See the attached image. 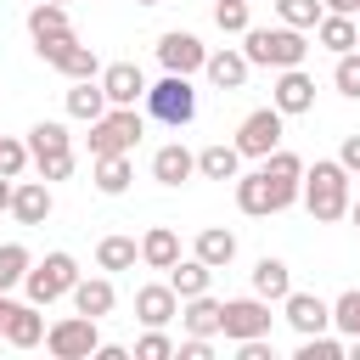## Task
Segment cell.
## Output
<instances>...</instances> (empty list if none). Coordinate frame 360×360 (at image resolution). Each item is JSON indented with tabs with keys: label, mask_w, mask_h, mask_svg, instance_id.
<instances>
[{
	"label": "cell",
	"mask_w": 360,
	"mask_h": 360,
	"mask_svg": "<svg viewBox=\"0 0 360 360\" xmlns=\"http://www.w3.org/2000/svg\"><path fill=\"white\" fill-rule=\"evenodd\" d=\"M135 259H141V242L135 236H101L96 242V264L101 270H135Z\"/></svg>",
	"instance_id": "32"
},
{
	"label": "cell",
	"mask_w": 360,
	"mask_h": 360,
	"mask_svg": "<svg viewBox=\"0 0 360 360\" xmlns=\"http://www.w3.org/2000/svg\"><path fill=\"white\" fill-rule=\"evenodd\" d=\"M68 298H73V309H79V315H90V321L112 315V304H118V292H112V281H107V276H79Z\"/></svg>",
	"instance_id": "17"
},
{
	"label": "cell",
	"mask_w": 360,
	"mask_h": 360,
	"mask_svg": "<svg viewBox=\"0 0 360 360\" xmlns=\"http://www.w3.org/2000/svg\"><path fill=\"white\" fill-rule=\"evenodd\" d=\"M22 169H28V141L0 135V174H6V180H22Z\"/></svg>",
	"instance_id": "41"
},
{
	"label": "cell",
	"mask_w": 360,
	"mask_h": 360,
	"mask_svg": "<svg viewBox=\"0 0 360 360\" xmlns=\"http://www.w3.org/2000/svg\"><path fill=\"white\" fill-rule=\"evenodd\" d=\"M158 62H163V73H202V62H208V45L197 39V34H186V28H169V34H158Z\"/></svg>",
	"instance_id": "9"
},
{
	"label": "cell",
	"mask_w": 360,
	"mask_h": 360,
	"mask_svg": "<svg viewBox=\"0 0 360 360\" xmlns=\"http://www.w3.org/2000/svg\"><path fill=\"white\" fill-rule=\"evenodd\" d=\"M96 343H101V332H96L90 315H62V321L45 326V349H51L56 360H90Z\"/></svg>",
	"instance_id": "6"
},
{
	"label": "cell",
	"mask_w": 360,
	"mask_h": 360,
	"mask_svg": "<svg viewBox=\"0 0 360 360\" xmlns=\"http://www.w3.org/2000/svg\"><path fill=\"white\" fill-rule=\"evenodd\" d=\"M73 281H79V259L73 253H45L39 264H28V276H22V292H28V304H56V298H68L73 292Z\"/></svg>",
	"instance_id": "4"
},
{
	"label": "cell",
	"mask_w": 360,
	"mask_h": 360,
	"mask_svg": "<svg viewBox=\"0 0 360 360\" xmlns=\"http://www.w3.org/2000/svg\"><path fill=\"white\" fill-rule=\"evenodd\" d=\"M174 354H180V360H214V343H208V338H191V332H186V343H174Z\"/></svg>",
	"instance_id": "43"
},
{
	"label": "cell",
	"mask_w": 360,
	"mask_h": 360,
	"mask_svg": "<svg viewBox=\"0 0 360 360\" xmlns=\"http://www.w3.org/2000/svg\"><path fill=\"white\" fill-rule=\"evenodd\" d=\"M208 281H214V270H208L197 253L169 264V287H174V298H197V292H208Z\"/></svg>",
	"instance_id": "29"
},
{
	"label": "cell",
	"mask_w": 360,
	"mask_h": 360,
	"mask_svg": "<svg viewBox=\"0 0 360 360\" xmlns=\"http://www.w3.org/2000/svg\"><path fill=\"white\" fill-rule=\"evenodd\" d=\"M135 360H174V338H169L163 326H146V332L135 338Z\"/></svg>",
	"instance_id": "38"
},
{
	"label": "cell",
	"mask_w": 360,
	"mask_h": 360,
	"mask_svg": "<svg viewBox=\"0 0 360 360\" xmlns=\"http://www.w3.org/2000/svg\"><path fill=\"white\" fill-rule=\"evenodd\" d=\"M242 56H248V68H304V56H309V39H304V28H248L242 34Z\"/></svg>",
	"instance_id": "2"
},
{
	"label": "cell",
	"mask_w": 360,
	"mask_h": 360,
	"mask_svg": "<svg viewBox=\"0 0 360 360\" xmlns=\"http://www.w3.org/2000/svg\"><path fill=\"white\" fill-rule=\"evenodd\" d=\"M96 191L101 197H124L129 191V180H135V163H129V152H107V158H96Z\"/></svg>",
	"instance_id": "21"
},
{
	"label": "cell",
	"mask_w": 360,
	"mask_h": 360,
	"mask_svg": "<svg viewBox=\"0 0 360 360\" xmlns=\"http://www.w3.org/2000/svg\"><path fill=\"white\" fill-rule=\"evenodd\" d=\"M174 315H180V298H174L169 281H146V287H135V321H141V326H169Z\"/></svg>",
	"instance_id": "14"
},
{
	"label": "cell",
	"mask_w": 360,
	"mask_h": 360,
	"mask_svg": "<svg viewBox=\"0 0 360 360\" xmlns=\"http://www.w3.org/2000/svg\"><path fill=\"white\" fill-rule=\"evenodd\" d=\"M349 169L338 163V158H321L315 169H304V186H298V197H304V208L321 219V225H332V219H343L349 214Z\"/></svg>",
	"instance_id": "1"
},
{
	"label": "cell",
	"mask_w": 360,
	"mask_h": 360,
	"mask_svg": "<svg viewBox=\"0 0 360 360\" xmlns=\"http://www.w3.org/2000/svg\"><path fill=\"white\" fill-rule=\"evenodd\" d=\"M191 253H197L208 270H225V264L236 259V231H225V225H208V231H197Z\"/></svg>",
	"instance_id": "23"
},
{
	"label": "cell",
	"mask_w": 360,
	"mask_h": 360,
	"mask_svg": "<svg viewBox=\"0 0 360 360\" xmlns=\"http://www.w3.org/2000/svg\"><path fill=\"white\" fill-rule=\"evenodd\" d=\"M259 163H264V180H270L276 208H292V202H298V186H304V158L287 152V146H276V152L259 158Z\"/></svg>",
	"instance_id": "10"
},
{
	"label": "cell",
	"mask_w": 360,
	"mask_h": 360,
	"mask_svg": "<svg viewBox=\"0 0 360 360\" xmlns=\"http://www.w3.org/2000/svg\"><path fill=\"white\" fill-rule=\"evenodd\" d=\"M253 292H259L264 304H281V298L292 292V270H287L281 259H270V253H264V259L253 264Z\"/></svg>",
	"instance_id": "27"
},
{
	"label": "cell",
	"mask_w": 360,
	"mask_h": 360,
	"mask_svg": "<svg viewBox=\"0 0 360 360\" xmlns=\"http://www.w3.org/2000/svg\"><path fill=\"white\" fill-rule=\"evenodd\" d=\"M146 135L141 112L135 107H107L96 124H90V158H107V152H135Z\"/></svg>",
	"instance_id": "5"
},
{
	"label": "cell",
	"mask_w": 360,
	"mask_h": 360,
	"mask_svg": "<svg viewBox=\"0 0 360 360\" xmlns=\"http://www.w3.org/2000/svg\"><path fill=\"white\" fill-rule=\"evenodd\" d=\"M56 6H68V0H56Z\"/></svg>",
	"instance_id": "52"
},
{
	"label": "cell",
	"mask_w": 360,
	"mask_h": 360,
	"mask_svg": "<svg viewBox=\"0 0 360 360\" xmlns=\"http://www.w3.org/2000/svg\"><path fill=\"white\" fill-rule=\"evenodd\" d=\"M28 34H34V39H51V34H73V28H68V6H56V0H39V6L28 11Z\"/></svg>",
	"instance_id": "33"
},
{
	"label": "cell",
	"mask_w": 360,
	"mask_h": 360,
	"mask_svg": "<svg viewBox=\"0 0 360 360\" xmlns=\"http://www.w3.org/2000/svg\"><path fill=\"white\" fill-rule=\"evenodd\" d=\"M51 208H56V197H51L45 180H11V208H6V214H11L17 225H45Z\"/></svg>",
	"instance_id": "12"
},
{
	"label": "cell",
	"mask_w": 360,
	"mask_h": 360,
	"mask_svg": "<svg viewBox=\"0 0 360 360\" xmlns=\"http://www.w3.org/2000/svg\"><path fill=\"white\" fill-rule=\"evenodd\" d=\"M214 22H219V34H248L253 28L248 0H214Z\"/></svg>",
	"instance_id": "37"
},
{
	"label": "cell",
	"mask_w": 360,
	"mask_h": 360,
	"mask_svg": "<svg viewBox=\"0 0 360 360\" xmlns=\"http://www.w3.org/2000/svg\"><path fill=\"white\" fill-rule=\"evenodd\" d=\"M292 360H343V343L338 338H326V332H309L304 343H298V354Z\"/></svg>",
	"instance_id": "40"
},
{
	"label": "cell",
	"mask_w": 360,
	"mask_h": 360,
	"mask_svg": "<svg viewBox=\"0 0 360 360\" xmlns=\"http://www.w3.org/2000/svg\"><path fill=\"white\" fill-rule=\"evenodd\" d=\"M191 174H197V152H186L180 141H169V146L152 152V180L158 186H186Z\"/></svg>",
	"instance_id": "16"
},
{
	"label": "cell",
	"mask_w": 360,
	"mask_h": 360,
	"mask_svg": "<svg viewBox=\"0 0 360 360\" xmlns=\"http://www.w3.org/2000/svg\"><path fill=\"white\" fill-rule=\"evenodd\" d=\"M11 309H17V304H11L6 292H0V332H6V321H11Z\"/></svg>",
	"instance_id": "48"
},
{
	"label": "cell",
	"mask_w": 360,
	"mask_h": 360,
	"mask_svg": "<svg viewBox=\"0 0 360 360\" xmlns=\"http://www.w3.org/2000/svg\"><path fill=\"white\" fill-rule=\"evenodd\" d=\"M332 84H338V96H349V101H360V45L338 56V68H332Z\"/></svg>",
	"instance_id": "36"
},
{
	"label": "cell",
	"mask_w": 360,
	"mask_h": 360,
	"mask_svg": "<svg viewBox=\"0 0 360 360\" xmlns=\"http://www.w3.org/2000/svg\"><path fill=\"white\" fill-rule=\"evenodd\" d=\"M146 112L158 118V124H169V129H186L191 118H197V90H191V79L186 73H163L158 84H146Z\"/></svg>",
	"instance_id": "3"
},
{
	"label": "cell",
	"mask_w": 360,
	"mask_h": 360,
	"mask_svg": "<svg viewBox=\"0 0 360 360\" xmlns=\"http://www.w3.org/2000/svg\"><path fill=\"white\" fill-rule=\"evenodd\" d=\"M321 6H326V11H338V17H354V11H360V0H321Z\"/></svg>",
	"instance_id": "46"
},
{
	"label": "cell",
	"mask_w": 360,
	"mask_h": 360,
	"mask_svg": "<svg viewBox=\"0 0 360 360\" xmlns=\"http://www.w3.org/2000/svg\"><path fill=\"white\" fill-rule=\"evenodd\" d=\"M321 11H326L321 0H276V17H281L287 28H315Z\"/></svg>",
	"instance_id": "35"
},
{
	"label": "cell",
	"mask_w": 360,
	"mask_h": 360,
	"mask_svg": "<svg viewBox=\"0 0 360 360\" xmlns=\"http://www.w3.org/2000/svg\"><path fill=\"white\" fill-rule=\"evenodd\" d=\"M135 6H158V0H135Z\"/></svg>",
	"instance_id": "51"
},
{
	"label": "cell",
	"mask_w": 360,
	"mask_h": 360,
	"mask_svg": "<svg viewBox=\"0 0 360 360\" xmlns=\"http://www.w3.org/2000/svg\"><path fill=\"white\" fill-rule=\"evenodd\" d=\"M354 360H360V338H354Z\"/></svg>",
	"instance_id": "50"
},
{
	"label": "cell",
	"mask_w": 360,
	"mask_h": 360,
	"mask_svg": "<svg viewBox=\"0 0 360 360\" xmlns=\"http://www.w3.org/2000/svg\"><path fill=\"white\" fill-rule=\"evenodd\" d=\"M236 208H242V214H253V219H264V214H281V208H276V197H270V180H264V169H253V174H236Z\"/></svg>",
	"instance_id": "22"
},
{
	"label": "cell",
	"mask_w": 360,
	"mask_h": 360,
	"mask_svg": "<svg viewBox=\"0 0 360 360\" xmlns=\"http://www.w3.org/2000/svg\"><path fill=\"white\" fill-rule=\"evenodd\" d=\"M202 73H208L219 90H242V84H248V56H242V51H231V45H225V51H208Z\"/></svg>",
	"instance_id": "26"
},
{
	"label": "cell",
	"mask_w": 360,
	"mask_h": 360,
	"mask_svg": "<svg viewBox=\"0 0 360 360\" xmlns=\"http://www.w3.org/2000/svg\"><path fill=\"white\" fill-rule=\"evenodd\" d=\"M68 152H73V135H68V124H56V118H39V124L28 129V163L68 158Z\"/></svg>",
	"instance_id": "18"
},
{
	"label": "cell",
	"mask_w": 360,
	"mask_h": 360,
	"mask_svg": "<svg viewBox=\"0 0 360 360\" xmlns=\"http://www.w3.org/2000/svg\"><path fill=\"white\" fill-rule=\"evenodd\" d=\"M281 124H287V118H281L276 107H259V112H248V118L236 124V141H231V146H236L242 158H270V152L281 146Z\"/></svg>",
	"instance_id": "8"
},
{
	"label": "cell",
	"mask_w": 360,
	"mask_h": 360,
	"mask_svg": "<svg viewBox=\"0 0 360 360\" xmlns=\"http://www.w3.org/2000/svg\"><path fill=\"white\" fill-rule=\"evenodd\" d=\"M56 73H68V79H96L101 73V62H96V51L90 45H79V39H68L62 51H56V62H51Z\"/></svg>",
	"instance_id": "31"
},
{
	"label": "cell",
	"mask_w": 360,
	"mask_h": 360,
	"mask_svg": "<svg viewBox=\"0 0 360 360\" xmlns=\"http://www.w3.org/2000/svg\"><path fill=\"white\" fill-rule=\"evenodd\" d=\"M180 304H186V309H180V326H186L191 338H219V315H225L219 298L197 292V298H180Z\"/></svg>",
	"instance_id": "19"
},
{
	"label": "cell",
	"mask_w": 360,
	"mask_h": 360,
	"mask_svg": "<svg viewBox=\"0 0 360 360\" xmlns=\"http://www.w3.org/2000/svg\"><path fill=\"white\" fill-rule=\"evenodd\" d=\"M197 174H202V180H236V174H242V152L225 146V141H214V146L197 152Z\"/></svg>",
	"instance_id": "28"
},
{
	"label": "cell",
	"mask_w": 360,
	"mask_h": 360,
	"mask_svg": "<svg viewBox=\"0 0 360 360\" xmlns=\"http://www.w3.org/2000/svg\"><path fill=\"white\" fill-rule=\"evenodd\" d=\"M281 315H287V326H292L298 338H309V332H326V326H332V304H326V298H315V292H287V298H281Z\"/></svg>",
	"instance_id": "13"
},
{
	"label": "cell",
	"mask_w": 360,
	"mask_h": 360,
	"mask_svg": "<svg viewBox=\"0 0 360 360\" xmlns=\"http://www.w3.org/2000/svg\"><path fill=\"white\" fill-rule=\"evenodd\" d=\"M28 264H34V253H28L22 242H0V292H11V287H22V276H28Z\"/></svg>",
	"instance_id": "34"
},
{
	"label": "cell",
	"mask_w": 360,
	"mask_h": 360,
	"mask_svg": "<svg viewBox=\"0 0 360 360\" xmlns=\"http://www.w3.org/2000/svg\"><path fill=\"white\" fill-rule=\"evenodd\" d=\"M270 107H276L281 118H298V112H309V107H315V79H309L304 68H276Z\"/></svg>",
	"instance_id": "11"
},
{
	"label": "cell",
	"mask_w": 360,
	"mask_h": 360,
	"mask_svg": "<svg viewBox=\"0 0 360 360\" xmlns=\"http://www.w3.org/2000/svg\"><path fill=\"white\" fill-rule=\"evenodd\" d=\"M107 107H112V101H107V90H101V79H73V90H68V118L96 124Z\"/></svg>",
	"instance_id": "20"
},
{
	"label": "cell",
	"mask_w": 360,
	"mask_h": 360,
	"mask_svg": "<svg viewBox=\"0 0 360 360\" xmlns=\"http://www.w3.org/2000/svg\"><path fill=\"white\" fill-rule=\"evenodd\" d=\"M6 208H11V180L0 174V214H6Z\"/></svg>",
	"instance_id": "47"
},
{
	"label": "cell",
	"mask_w": 360,
	"mask_h": 360,
	"mask_svg": "<svg viewBox=\"0 0 360 360\" xmlns=\"http://www.w3.org/2000/svg\"><path fill=\"white\" fill-rule=\"evenodd\" d=\"M315 39H321L332 56H343V51H354V45H360V22H354V17H338V11H321Z\"/></svg>",
	"instance_id": "25"
},
{
	"label": "cell",
	"mask_w": 360,
	"mask_h": 360,
	"mask_svg": "<svg viewBox=\"0 0 360 360\" xmlns=\"http://www.w3.org/2000/svg\"><path fill=\"white\" fill-rule=\"evenodd\" d=\"M0 338H6L11 349H34V343H45V315H39V304H17Z\"/></svg>",
	"instance_id": "24"
},
{
	"label": "cell",
	"mask_w": 360,
	"mask_h": 360,
	"mask_svg": "<svg viewBox=\"0 0 360 360\" xmlns=\"http://www.w3.org/2000/svg\"><path fill=\"white\" fill-rule=\"evenodd\" d=\"M349 219H354V225H360V202H354V197H349Z\"/></svg>",
	"instance_id": "49"
},
{
	"label": "cell",
	"mask_w": 360,
	"mask_h": 360,
	"mask_svg": "<svg viewBox=\"0 0 360 360\" xmlns=\"http://www.w3.org/2000/svg\"><path fill=\"white\" fill-rule=\"evenodd\" d=\"M73 163H79V158L68 152V158H45V163H34V169H39V180L51 186V180H68V174H73Z\"/></svg>",
	"instance_id": "42"
},
{
	"label": "cell",
	"mask_w": 360,
	"mask_h": 360,
	"mask_svg": "<svg viewBox=\"0 0 360 360\" xmlns=\"http://www.w3.org/2000/svg\"><path fill=\"white\" fill-rule=\"evenodd\" d=\"M96 360H129L124 343H96Z\"/></svg>",
	"instance_id": "45"
},
{
	"label": "cell",
	"mask_w": 360,
	"mask_h": 360,
	"mask_svg": "<svg viewBox=\"0 0 360 360\" xmlns=\"http://www.w3.org/2000/svg\"><path fill=\"white\" fill-rule=\"evenodd\" d=\"M270 304L259 298V292H248V298H225V315H219V332L231 338V343H242V338H270Z\"/></svg>",
	"instance_id": "7"
},
{
	"label": "cell",
	"mask_w": 360,
	"mask_h": 360,
	"mask_svg": "<svg viewBox=\"0 0 360 360\" xmlns=\"http://www.w3.org/2000/svg\"><path fill=\"white\" fill-rule=\"evenodd\" d=\"M338 163H343L349 174H360V129H354V135H343V146H338Z\"/></svg>",
	"instance_id": "44"
},
{
	"label": "cell",
	"mask_w": 360,
	"mask_h": 360,
	"mask_svg": "<svg viewBox=\"0 0 360 360\" xmlns=\"http://www.w3.org/2000/svg\"><path fill=\"white\" fill-rule=\"evenodd\" d=\"M332 326H338L343 338H360V287H349V292L332 304Z\"/></svg>",
	"instance_id": "39"
},
{
	"label": "cell",
	"mask_w": 360,
	"mask_h": 360,
	"mask_svg": "<svg viewBox=\"0 0 360 360\" xmlns=\"http://www.w3.org/2000/svg\"><path fill=\"white\" fill-rule=\"evenodd\" d=\"M180 259V236L169 231V225H152L146 236H141V264H152V270H169Z\"/></svg>",
	"instance_id": "30"
},
{
	"label": "cell",
	"mask_w": 360,
	"mask_h": 360,
	"mask_svg": "<svg viewBox=\"0 0 360 360\" xmlns=\"http://www.w3.org/2000/svg\"><path fill=\"white\" fill-rule=\"evenodd\" d=\"M96 79H101V90H107L112 107H135V101L146 96V73H141L135 62H112V68H101Z\"/></svg>",
	"instance_id": "15"
}]
</instances>
